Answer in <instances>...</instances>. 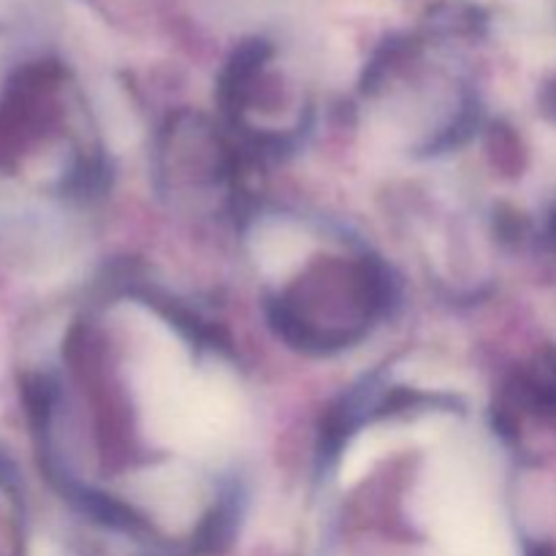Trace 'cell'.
Here are the masks:
<instances>
[{
  "label": "cell",
  "instance_id": "6da1fadb",
  "mask_svg": "<svg viewBox=\"0 0 556 556\" xmlns=\"http://www.w3.org/2000/svg\"><path fill=\"white\" fill-rule=\"evenodd\" d=\"M304 253L299 233L288 226H269L258 237V264L269 275H282L291 269Z\"/></svg>",
  "mask_w": 556,
  "mask_h": 556
}]
</instances>
